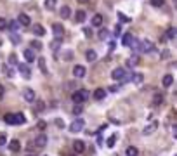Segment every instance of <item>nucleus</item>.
<instances>
[{
  "label": "nucleus",
  "mask_w": 177,
  "mask_h": 156,
  "mask_svg": "<svg viewBox=\"0 0 177 156\" xmlns=\"http://www.w3.org/2000/svg\"><path fill=\"white\" fill-rule=\"evenodd\" d=\"M87 97H89V92H87L85 89H82V90H75V92H73L71 101L75 104H83V101H87Z\"/></svg>",
  "instance_id": "f257e3e1"
},
{
  "label": "nucleus",
  "mask_w": 177,
  "mask_h": 156,
  "mask_svg": "<svg viewBox=\"0 0 177 156\" xmlns=\"http://www.w3.org/2000/svg\"><path fill=\"white\" fill-rule=\"evenodd\" d=\"M111 78L113 80H122V83H125L128 80V73L125 68H117V70H113V73H111Z\"/></svg>",
  "instance_id": "f03ea898"
},
{
  "label": "nucleus",
  "mask_w": 177,
  "mask_h": 156,
  "mask_svg": "<svg viewBox=\"0 0 177 156\" xmlns=\"http://www.w3.org/2000/svg\"><path fill=\"white\" fill-rule=\"evenodd\" d=\"M52 33H54V38H56V40L63 42V38H64V28H63V24L54 23V24H52Z\"/></svg>",
  "instance_id": "7ed1b4c3"
},
{
  "label": "nucleus",
  "mask_w": 177,
  "mask_h": 156,
  "mask_svg": "<svg viewBox=\"0 0 177 156\" xmlns=\"http://www.w3.org/2000/svg\"><path fill=\"white\" fill-rule=\"evenodd\" d=\"M83 127H85V122H83L82 118H76L75 122H71V125H70V132H71V134H78L80 130H83Z\"/></svg>",
  "instance_id": "20e7f679"
},
{
  "label": "nucleus",
  "mask_w": 177,
  "mask_h": 156,
  "mask_svg": "<svg viewBox=\"0 0 177 156\" xmlns=\"http://www.w3.org/2000/svg\"><path fill=\"white\" fill-rule=\"evenodd\" d=\"M18 70H19V73L23 75V78H26V80H30V78H31V70H30V66H28V64L19 63L18 64Z\"/></svg>",
  "instance_id": "39448f33"
},
{
  "label": "nucleus",
  "mask_w": 177,
  "mask_h": 156,
  "mask_svg": "<svg viewBox=\"0 0 177 156\" xmlns=\"http://www.w3.org/2000/svg\"><path fill=\"white\" fill-rule=\"evenodd\" d=\"M33 142H35V146H37L38 149H40V148H45V146H47V135L45 134H40Z\"/></svg>",
  "instance_id": "423d86ee"
},
{
  "label": "nucleus",
  "mask_w": 177,
  "mask_h": 156,
  "mask_svg": "<svg viewBox=\"0 0 177 156\" xmlns=\"http://www.w3.org/2000/svg\"><path fill=\"white\" fill-rule=\"evenodd\" d=\"M85 73H87V70H85V66H82V64H76V66L73 68V75H75L76 78H83Z\"/></svg>",
  "instance_id": "0eeeda50"
},
{
  "label": "nucleus",
  "mask_w": 177,
  "mask_h": 156,
  "mask_svg": "<svg viewBox=\"0 0 177 156\" xmlns=\"http://www.w3.org/2000/svg\"><path fill=\"white\" fill-rule=\"evenodd\" d=\"M73 151L82 154V153L85 151V142L83 141H73Z\"/></svg>",
  "instance_id": "6e6552de"
},
{
  "label": "nucleus",
  "mask_w": 177,
  "mask_h": 156,
  "mask_svg": "<svg viewBox=\"0 0 177 156\" xmlns=\"http://www.w3.org/2000/svg\"><path fill=\"white\" fill-rule=\"evenodd\" d=\"M18 24H21V26H30L31 24V19H30V16H26V14H19V18H18Z\"/></svg>",
  "instance_id": "1a4fd4ad"
},
{
  "label": "nucleus",
  "mask_w": 177,
  "mask_h": 156,
  "mask_svg": "<svg viewBox=\"0 0 177 156\" xmlns=\"http://www.w3.org/2000/svg\"><path fill=\"white\" fill-rule=\"evenodd\" d=\"M12 120H14V125H23L26 122L23 113H12Z\"/></svg>",
  "instance_id": "9d476101"
},
{
  "label": "nucleus",
  "mask_w": 177,
  "mask_h": 156,
  "mask_svg": "<svg viewBox=\"0 0 177 156\" xmlns=\"http://www.w3.org/2000/svg\"><path fill=\"white\" fill-rule=\"evenodd\" d=\"M23 56H24V59H26L28 63H33V61L37 59V57H35V52L31 50V49H24V50H23Z\"/></svg>",
  "instance_id": "9b49d317"
},
{
  "label": "nucleus",
  "mask_w": 177,
  "mask_h": 156,
  "mask_svg": "<svg viewBox=\"0 0 177 156\" xmlns=\"http://www.w3.org/2000/svg\"><path fill=\"white\" fill-rule=\"evenodd\" d=\"M153 50H154V45L149 40H144L141 44V52H153Z\"/></svg>",
  "instance_id": "f8f14e48"
},
{
  "label": "nucleus",
  "mask_w": 177,
  "mask_h": 156,
  "mask_svg": "<svg viewBox=\"0 0 177 156\" xmlns=\"http://www.w3.org/2000/svg\"><path fill=\"white\" fill-rule=\"evenodd\" d=\"M24 101L26 102H33L35 101V92H33V89H24Z\"/></svg>",
  "instance_id": "ddd939ff"
},
{
  "label": "nucleus",
  "mask_w": 177,
  "mask_h": 156,
  "mask_svg": "<svg viewBox=\"0 0 177 156\" xmlns=\"http://www.w3.org/2000/svg\"><path fill=\"white\" fill-rule=\"evenodd\" d=\"M156 127H158V123H156V122H151L149 125H148L146 128L143 130V135H149V134H153L154 130H156Z\"/></svg>",
  "instance_id": "4468645a"
},
{
  "label": "nucleus",
  "mask_w": 177,
  "mask_h": 156,
  "mask_svg": "<svg viewBox=\"0 0 177 156\" xmlns=\"http://www.w3.org/2000/svg\"><path fill=\"white\" fill-rule=\"evenodd\" d=\"M31 30H33V33L37 35V37H44V35L47 33V31H45V28H44L42 24H35L33 28H31Z\"/></svg>",
  "instance_id": "2eb2a0df"
},
{
  "label": "nucleus",
  "mask_w": 177,
  "mask_h": 156,
  "mask_svg": "<svg viewBox=\"0 0 177 156\" xmlns=\"http://www.w3.org/2000/svg\"><path fill=\"white\" fill-rule=\"evenodd\" d=\"M102 21H104V18H102L101 14H96L94 18H92V28H99V26L102 24Z\"/></svg>",
  "instance_id": "dca6fc26"
},
{
  "label": "nucleus",
  "mask_w": 177,
  "mask_h": 156,
  "mask_svg": "<svg viewBox=\"0 0 177 156\" xmlns=\"http://www.w3.org/2000/svg\"><path fill=\"white\" fill-rule=\"evenodd\" d=\"M132 40H134L132 33H123V37H122V45H127V47H130Z\"/></svg>",
  "instance_id": "f3484780"
},
{
  "label": "nucleus",
  "mask_w": 177,
  "mask_h": 156,
  "mask_svg": "<svg viewBox=\"0 0 177 156\" xmlns=\"http://www.w3.org/2000/svg\"><path fill=\"white\" fill-rule=\"evenodd\" d=\"M106 97V90L104 89H96L94 90V99L96 101H102Z\"/></svg>",
  "instance_id": "a211bd4d"
},
{
  "label": "nucleus",
  "mask_w": 177,
  "mask_h": 156,
  "mask_svg": "<svg viewBox=\"0 0 177 156\" xmlns=\"http://www.w3.org/2000/svg\"><path fill=\"white\" fill-rule=\"evenodd\" d=\"M9 149H11L12 153H18L19 149H21V142L16 141V139H14V141H11V142H9Z\"/></svg>",
  "instance_id": "6ab92c4d"
},
{
  "label": "nucleus",
  "mask_w": 177,
  "mask_h": 156,
  "mask_svg": "<svg viewBox=\"0 0 177 156\" xmlns=\"http://www.w3.org/2000/svg\"><path fill=\"white\" fill-rule=\"evenodd\" d=\"M162 83H163V87H170L174 83V76L172 75H165V76L162 78Z\"/></svg>",
  "instance_id": "aec40b11"
},
{
  "label": "nucleus",
  "mask_w": 177,
  "mask_h": 156,
  "mask_svg": "<svg viewBox=\"0 0 177 156\" xmlns=\"http://www.w3.org/2000/svg\"><path fill=\"white\" fill-rule=\"evenodd\" d=\"M59 14H61V18H70V16H71V9H70L68 5H63Z\"/></svg>",
  "instance_id": "412c9836"
},
{
  "label": "nucleus",
  "mask_w": 177,
  "mask_h": 156,
  "mask_svg": "<svg viewBox=\"0 0 177 156\" xmlns=\"http://www.w3.org/2000/svg\"><path fill=\"white\" fill-rule=\"evenodd\" d=\"M38 68H40V71L44 75H49V71H47V66H45V59L44 57H38Z\"/></svg>",
  "instance_id": "4be33fe9"
},
{
  "label": "nucleus",
  "mask_w": 177,
  "mask_h": 156,
  "mask_svg": "<svg viewBox=\"0 0 177 156\" xmlns=\"http://www.w3.org/2000/svg\"><path fill=\"white\" fill-rule=\"evenodd\" d=\"M85 11H80V9H78V11H76V14H75V21L76 23H83V21H85Z\"/></svg>",
  "instance_id": "5701e85b"
},
{
  "label": "nucleus",
  "mask_w": 177,
  "mask_h": 156,
  "mask_svg": "<svg viewBox=\"0 0 177 156\" xmlns=\"http://www.w3.org/2000/svg\"><path fill=\"white\" fill-rule=\"evenodd\" d=\"M85 57H87V61H91V63H94L96 59H97V54H96V50H87V54H85Z\"/></svg>",
  "instance_id": "b1692460"
},
{
  "label": "nucleus",
  "mask_w": 177,
  "mask_h": 156,
  "mask_svg": "<svg viewBox=\"0 0 177 156\" xmlns=\"http://www.w3.org/2000/svg\"><path fill=\"white\" fill-rule=\"evenodd\" d=\"M125 154H127V156H137V154H139V151H137L136 146H128L127 151H125Z\"/></svg>",
  "instance_id": "393cba45"
},
{
  "label": "nucleus",
  "mask_w": 177,
  "mask_h": 156,
  "mask_svg": "<svg viewBox=\"0 0 177 156\" xmlns=\"http://www.w3.org/2000/svg\"><path fill=\"white\" fill-rule=\"evenodd\" d=\"M56 4H57V0H45V9L47 11H54Z\"/></svg>",
  "instance_id": "a878e982"
},
{
  "label": "nucleus",
  "mask_w": 177,
  "mask_h": 156,
  "mask_svg": "<svg viewBox=\"0 0 177 156\" xmlns=\"http://www.w3.org/2000/svg\"><path fill=\"white\" fill-rule=\"evenodd\" d=\"M11 42L14 45H19V44H21V37H19L18 33H14V31H11Z\"/></svg>",
  "instance_id": "bb28decb"
},
{
  "label": "nucleus",
  "mask_w": 177,
  "mask_h": 156,
  "mask_svg": "<svg viewBox=\"0 0 177 156\" xmlns=\"http://www.w3.org/2000/svg\"><path fill=\"white\" fill-rule=\"evenodd\" d=\"M137 63H139V57H137V56L136 57H128V59H127V66L128 68H134Z\"/></svg>",
  "instance_id": "cd10ccee"
},
{
  "label": "nucleus",
  "mask_w": 177,
  "mask_h": 156,
  "mask_svg": "<svg viewBox=\"0 0 177 156\" xmlns=\"http://www.w3.org/2000/svg\"><path fill=\"white\" fill-rule=\"evenodd\" d=\"M59 49H61V42L59 40H54L52 44H50V50H52V52H57Z\"/></svg>",
  "instance_id": "c85d7f7f"
},
{
  "label": "nucleus",
  "mask_w": 177,
  "mask_h": 156,
  "mask_svg": "<svg viewBox=\"0 0 177 156\" xmlns=\"http://www.w3.org/2000/svg\"><path fill=\"white\" fill-rule=\"evenodd\" d=\"M162 101H163L162 94H154V96H153V102L156 104V106H160V104H162Z\"/></svg>",
  "instance_id": "c756f323"
},
{
  "label": "nucleus",
  "mask_w": 177,
  "mask_h": 156,
  "mask_svg": "<svg viewBox=\"0 0 177 156\" xmlns=\"http://www.w3.org/2000/svg\"><path fill=\"white\" fill-rule=\"evenodd\" d=\"M7 28H9L11 31H18V28H19L18 21H11V23H7Z\"/></svg>",
  "instance_id": "7c9ffc66"
},
{
  "label": "nucleus",
  "mask_w": 177,
  "mask_h": 156,
  "mask_svg": "<svg viewBox=\"0 0 177 156\" xmlns=\"http://www.w3.org/2000/svg\"><path fill=\"white\" fill-rule=\"evenodd\" d=\"M30 45H31V47H30L31 50H40V49H42V44H40V42H38V40H33V42H31Z\"/></svg>",
  "instance_id": "2f4dec72"
},
{
  "label": "nucleus",
  "mask_w": 177,
  "mask_h": 156,
  "mask_svg": "<svg viewBox=\"0 0 177 156\" xmlns=\"http://www.w3.org/2000/svg\"><path fill=\"white\" fill-rule=\"evenodd\" d=\"M143 80H144V76L141 73H136L134 76H132V82H134V83H141Z\"/></svg>",
  "instance_id": "473e14b6"
},
{
  "label": "nucleus",
  "mask_w": 177,
  "mask_h": 156,
  "mask_svg": "<svg viewBox=\"0 0 177 156\" xmlns=\"http://www.w3.org/2000/svg\"><path fill=\"white\" fill-rule=\"evenodd\" d=\"M83 113V106L82 104H75V108H73V115H82Z\"/></svg>",
  "instance_id": "72a5a7b5"
},
{
  "label": "nucleus",
  "mask_w": 177,
  "mask_h": 156,
  "mask_svg": "<svg viewBox=\"0 0 177 156\" xmlns=\"http://www.w3.org/2000/svg\"><path fill=\"white\" fill-rule=\"evenodd\" d=\"M149 4L153 5V7H162V5L165 4V0H149Z\"/></svg>",
  "instance_id": "f704fd0d"
},
{
  "label": "nucleus",
  "mask_w": 177,
  "mask_h": 156,
  "mask_svg": "<svg viewBox=\"0 0 177 156\" xmlns=\"http://www.w3.org/2000/svg\"><path fill=\"white\" fill-rule=\"evenodd\" d=\"M2 71H4L7 76H11V78H12V75H14V73H12V68H9L7 64H4V66H2Z\"/></svg>",
  "instance_id": "c9c22d12"
},
{
  "label": "nucleus",
  "mask_w": 177,
  "mask_h": 156,
  "mask_svg": "<svg viewBox=\"0 0 177 156\" xmlns=\"http://www.w3.org/2000/svg\"><path fill=\"white\" fill-rule=\"evenodd\" d=\"M115 141H117V134H113V135H111V137L108 139V141H106V144H108V148H113V146H115Z\"/></svg>",
  "instance_id": "e433bc0d"
},
{
  "label": "nucleus",
  "mask_w": 177,
  "mask_h": 156,
  "mask_svg": "<svg viewBox=\"0 0 177 156\" xmlns=\"http://www.w3.org/2000/svg\"><path fill=\"white\" fill-rule=\"evenodd\" d=\"M4 122L7 123V125H14V120H12V115H11V113L4 116Z\"/></svg>",
  "instance_id": "4c0bfd02"
},
{
  "label": "nucleus",
  "mask_w": 177,
  "mask_h": 156,
  "mask_svg": "<svg viewBox=\"0 0 177 156\" xmlns=\"http://www.w3.org/2000/svg\"><path fill=\"white\" fill-rule=\"evenodd\" d=\"M45 127H47V123L44 122V120H38L37 122V128L38 130H45Z\"/></svg>",
  "instance_id": "58836bf2"
},
{
  "label": "nucleus",
  "mask_w": 177,
  "mask_h": 156,
  "mask_svg": "<svg viewBox=\"0 0 177 156\" xmlns=\"http://www.w3.org/2000/svg\"><path fill=\"white\" fill-rule=\"evenodd\" d=\"M167 37L169 38H175V28H169V30H167Z\"/></svg>",
  "instance_id": "ea45409f"
},
{
  "label": "nucleus",
  "mask_w": 177,
  "mask_h": 156,
  "mask_svg": "<svg viewBox=\"0 0 177 156\" xmlns=\"http://www.w3.org/2000/svg\"><path fill=\"white\" fill-rule=\"evenodd\" d=\"M5 28H7V21L4 18H0V31H5Z\"/></svg>",
  "instance_id": "a19ab883"
},
{
  "label": "nucleus",
  "mask_w": 177,
  "mask_h": 156,
  "mask_svg": "<svg viewBox=\"0 0 177 156\" xmlns=\"http://www.w3.org/2000/svg\"><path fill=\"white\" fill-rule=\"evenodd\" d=\"M35 149H38L37 148V146H35V142H28V144H26V151H35Z\"/></svg>",
  "instance_id": "79ce46f5"
},
{
  "label": "nucleus",
  "mask_w": 177,
  "mask_h": 156,
  "mask_svg": "<svg viewBox=\"0 0 177 156\" xmlns=\"http://www.w3.org/2000/svg\"><path fill=\"white\" fill-rule=\"evenodd\" d=\"M118 18H120V21H123V23H130V18H127V16L122 14V12H118Z\"/></svg>",
  "instance_id": "37998d69"
},
{
  "label": "nucleus",
  "mask_w": 177,
  "mask_h": 156,
  "mask_svg": "<svg viewBox=\"0 0 177 156\" xmlns=\"http://www.w3.org/2000/svg\"><path fill=\"white\" fill-rule=\"evenodd\" d=\"M9 64H16V66H18V61H16L14 54H11V56H9Z\"/></svg>",
  "instance_id": "c03bdc74"
},
{
  "label": "nucleus",
  "mask_w": 177,
  "mask_h": 156,
  "mask_svg": "<svg viewBox=\"0 0 177 156\" xmlns=\"http://www.w3.org/2000/svg\"><path fill=\"white\" fill-rule=\"evenodd\" d=\"M44 108H45V104L42 102V101H38L37 102V111H44Z\"/></svg>",
  "instance_id": "a18cd8bd"
},
{
  "label": "nucleus",
  "mask_w": 177,
  "mask_h": 156,
  "mask_svg": "<svg viewBox=\"0 0 177 156\" xmlns=\"http://www.w3.org/2000/svg\"><path fill=\"white\" fill-rule=\"evenodd\" d=\"M5 142H7V137H5V134H0V146H5Z\"/></svg>",
  "instance_id": "49530a36"
},
{
  "label": "nucleus",
  "mask_w": 177,
  "mask_h": 156,
  "mask_svg": "<svg viewBox=\"0 0 177 156\" xmlns=\"http://www.w3.org/2000/svg\"><path fill=\"white\" fill-rule=\"evenodd\" d=\"M71 56H73V52L68 50L66 54H64V61H71Z\"/></svg>",
  "instance_id": "de8ad7c7"
},
{
  "label": "nucleus",
  "mask_w": 177,
  "mask_h": 156,
  "mask_svg": "<svg viewBox=\"0 0 177 156\" xmlns=\"http://www.w3.org/2000/svg\"><path fill=\"white\" fill-rule=\"evenodd\" d=\"M83 33H85L87 38H91V37H92V30H91V28H85V30H83Z\"/></svg>",
  "instance_id": "09e8293b"
},
{
  "label": "nucleus",
  "mask_w": 177,
  "mask_h": 156,
  "mask_svg": "<svg viewBox=\"0 0 177 156\" xmlns=\"http://www.w3.org/2000/svg\"><path fill=\"white\" fill-rule=\"evenodd\" d=\"M106 35H108V30H101V33H99V38H101V40H104Z\"/></svg>",
  "instance_id": "8fccbe9b"
},
{
  "label": "nucleus",
  "mask_w": 177,
  "mask_h": 156,
  "mask_svg": "<svg viewBox=\"0 0 177 156\" xmlns=\"http://www.w3.org/2000/svg\"><path fill=\"white\" fill-rule=\"evenodd\" d=\"M115 45H117V44H115V42H111V44H109V50H115Z\"/></svg>",
  "instance_id": "3c124183"
},
{
  "label": "nucleus",
  "mask_w": 177,
  "mask_h": 156,
  "mask_svg": "<svg viewBox=\"0 0 177 156\" xmlns=\"http://www.w3.org/2000/svg\"><path fill=\"white\" fill-rule=\"evenodd\" d=\"M2 97H4V87L0 85V99H2Z\"/></svg>",
  "instance_id": "603ef678"
},
{
  "label": "nucleus",
  "mask_w": 177,
  "mask_h": 156,
  "mask_svg": "<svg viewBox=\"0 0 177 156\" xmlns=\"http://www.w3.org/2000/svg\"><path fill=\"white\" fill-rule=\"evenodd\" d=\"M76 2H78V4H87L89 0H76Z\"/></svg>",
  "instance_id": "864d4df0"
},
{
  "label": "nucleus",
  "mask_w": 177,
  "mask_h": 156,
  "mask_svg": "<svg viewBox=\"0 0 177 156\" xmlns=\"http://www.w3.org/2000/svg\"><path fill=\"white\" fill-rule=\"evenodd\" d=\"M30 156H35V154H30Z\"/></svg>",
  "instance_id": "5fc2aeb1"
}]
</instances>
